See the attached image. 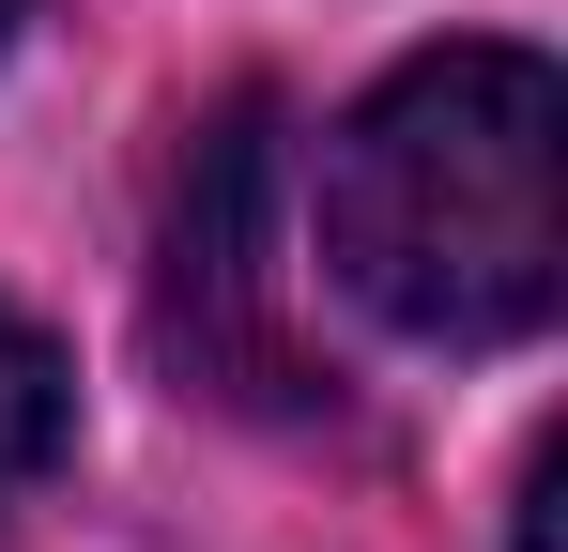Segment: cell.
I'll list each match as a JSON object with an SVG mask.
<instances>
[{
    "instance_id": "6da1fadb",
    "label": "cell",
    "mask_w": 568,
    "mask_h": 552,
    "mask_svg": "<svg viewBox=\"0 0 568 552\" xmlns=\"http://www.w3.org/2000/svg\"><path fill=\"white\" fill-rule=\"evenodd\" d=\"M323 276L415 354H507L568 307V78L538 47H415L323 139Z\"/></svg>"
},
{
    "instance_id": "7a4b0ae2",
    "label": "cell",
    "mask_w": 568,
    "mask_h": 552,
    "mask_svg": "<svg viewBox=\"0 0 568 552\" xmlns=\"http://www.w3.org/2000/svg\"><path fill=\"white\" fill-rule=\"evenodd\" d=\"M170 368L246 399V415H307V354L277 323V92H231L185 154V200H170Z\"/></svg>"
},
{
    "instance_id": "3957f363",
    "label": "cell",
    "mask_w": 568,
    "mask_h": 552,
    "mask_svg": "<svg viewBox=\"0 0 568 552\" xmlns=\"http://www.w3.org/2000/svg\"><path fill=\"white\" fill-rule=\"evenodd\" d=\"M62 446H78V368H62V338H47L31 307H0V507Z\"/></svg>"
},
{
    "instance_id": "277c9868",
    "label": "cell",
    "mask_w": 568,
    "mask_h": 552,
    "mask_svg": "<svg viewBox=\"0 0 568 552\" xmlns=\"http://www.w3.org/2000/svg\"><path fill=\"white\" fill-rule=\"evenodd\" d=\"M16 31H31V0H0V47H16Z\"/></svg>"
}]
</instances>
